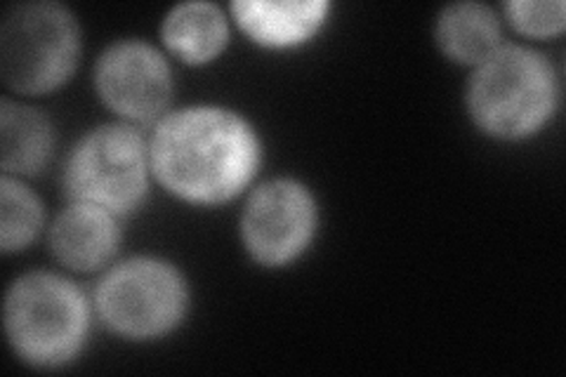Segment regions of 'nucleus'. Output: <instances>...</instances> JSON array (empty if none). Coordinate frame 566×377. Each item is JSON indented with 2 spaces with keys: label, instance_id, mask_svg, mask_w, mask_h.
<instances>
[{
  "label": "nucleus",
  "instance_id": "f257e3e1",
  "mask_svg": "<svg viewBox=\"0 0 566 377\" xmlns=\"http://www.w3.org/2000/svg\"><path fill=\"white\" fill-rule=\"evenodd\" d=\"M258 164L260 145L251 125L216 106L170 114L151 139L158 182L193 203L232 199L251 182Z\"/></svg>",
  "mask_w": 566,
  "mask_h": 377
},
{
  "label": "nucleus",
  "instance_id": "f03ea898",
  "mask_svg": "<svg viewBox=\"0 0 566 377\" xmlns=\"http://www.w3.org/2000/svg\"><path fill=\"white\" fill-rule=\"evenodd\" d=\"M557 102L555 71L538 52L505 45L489 55L468 87L470 114L482 130L517 139L536 133Z\"/></svg>",
  "mask_w": 566,
  "mask_h": 377
},
{
  "label": "nucleus",
  "instance_id": "7ed1b4c3",
  "mask_svg": "<svg viewBox=\"0 0 566 377\" xmlns=\"http://www.w3.org/2000/svg\"><path fill=\"white\" fill-rule=\"evenodd\" d=\"M6 331L24 362L60 366L83 345L87 302L76 285L62 276L27 274L8 291Z\"/></svg>",
  "mask_w": 566,
  "mask_h": 377
},
{
  "label": "nucleus",
  "instance_id": "20e7f679",
  "mask_svg": "<svg viewBox=\"0 0 566 377\" xmlns=\"http://www.w3.org/2000/svg\"><path fill=\"white\" fill-rule=\"evenodd\" d=\"M78 45L76 20L62 6H14L0 27V74L17 93H48L71 76Z\"/></svg>",
  "mask_w": 566,
  "mask_h": 377
},
{
  "label": "nucleus",
  "instance_id": "39448f33",
  "mask_svg": "<svg viewBox=\"0 0 566 377\" xmlns=\"http://www.w3.org/2000/svg\"><path fill=\"white\" fill-rule=\"evenodd\" d=\"M66 191L76 203L126 214L147 191L145 142L128 125H104L85 135L66 164Z\"/></svg>",
  "mask_w": 566,
  "mask_h": 377
},
{
  "label": "nucleus",
  "instance_id": "423d86ee",
  "mask_svg": "<svg viewBox=\"0 0 566 377\" xmlns=\"http://www.w3.org/2000/svg\"><path fill=\"white\" fill-rule=\"evenodd\" d=\"M187 307V291L175 266L137 258L118 264L97 289L102 321L126 337H156L177 326Z\"/></svg>",
  "mask_w": 566,
  "mask_h": 377
},
{
  "label": "nucleus",
  "instance_id": "0eeeda50",
  "mask_svg": "<svg viewBox=\"0 0 566 377\" xmlns=\"http://www.w3.org/2000/svg\"><path fill=\"white\" fill-rule=\"evenodd\" d=\"M314 222L316 208L310 191L291 179H274L248 199L243 241L258 262L286 264L310 243Z\"/></svg>",
  "mask_w": 566,
  "mask_h": 377
},
{
  "label": "nucleus",
  "instance_id": "6e6552de",
  "mask_svg": "<svg viewBox=\"0 0 566 377\" xmlns=\"http://www.w3.org/2000/svg\"><path fill=\"white\" fill-rule=\"evenodd\" d=\"M95 83L102 100L120 116L151 121L161 114L172 93L166 60L137 41L116 43L97 62Z\"/></svg>",
  "mask_w": 566,
  "mask_h": 377
},
{
  "label": "nucleus",
  "instance_id": "1a4fd4ad",
  "mask_svg": "<svg viewBox=\"0 0 566 377\" xmlns=\"http://www.w3.org/2000/svg\"><path fill=\"white\" fill-rule=\"evenodd\" d=\"M118 227L109 210L74 203L66 208L50 233L52 253L57 260L78 272H91L102 266L118 248Z\"/></svg>",
  "mask_w": 566,
  "mask_h": 377
},
{
  "label": "nucleus",
  "instance_id": "9d476101",
  "mask_svg": "<svg viewBox=\"0 0 566 377\" xmlns=\"http://www.w3.org/2000/svg\"><path fill=\"white\" fill-rule=\"evenodd\" d=\"M328 6L324 3H253V0H243L234 3L232 12L241 29L253 35L258 43L264 45H295L312 35L318 24L324 22Z\"/></svg>",
  "mask_w": 566,
  "mask_h": 377
},
{
  "label": "nucleus",
  "instance_id": "9b49d317",
  "mask_svg": "<svg viewBox=\"0 0 566 377\" xmlns=\"http://www.w3.org/2000/svg\"><path fill=\"white\" fill-rule=\"evenodd\" d=\"M0 149H3V170L33 175L43 170L52 151V130L48 118L14 102L0 106Z\"/></svg>",
  "mask_w": 566,
  "mask_h": 377
},
{
  "label": "nucleus",
  "instance_id": "f8f14e48",
  "mask_svg": "<svg viewBox=\"0 0 566 377\" xmlns=\"http://www.w3.org/2000/svg\"><path fill=\"white\" fill-rule=\"evenodd\" d=\"M499 20L482 3H455L439 14L437 41L458 62L482 64L499 50Z\"/></svg>",
  "mask_w": 566,
  "mask_h": 377
},
{
  "label": "nucleus",
  "instance_id": "ddd939ff",
  "mask_svg": "<svg viewBox=\"0 0 566 377\" xmlns=\"http://www.w3.org/2000/svg\"><path fill=\"white\" fill-rule=\"evenodd\" d=\"M166 45L187 62H208L227 43V20L212 3L177 6L164 24Z\"/></svg>",
  "mask_w": 566,
  "mask_h": 377
},
{
  "label": "nucleus",
  "instance_id": "4468645a",
  "mask_svg": "<svg viewBox=\"0 0 566 377\" xmlns=\"http://www.w3.org/2000/svg\"><path fill=\"white\" fill-rule=\"evenodd\" d=\"M43 220L41 201L12 177L0 182V243L6 253L31 243Z\"/></svg>",
  "mask_w": 566,
  "mask_h": 377
},
{
  "label": "nucleus",
  "instance_id": "2eb2a0df",
  "mask_svg": "<svg viewBox=\"0 0 566 377\" xmlns=\"http://www.w3.org/2000/svg\"><path fill=\"white\" fill-rule=\"evenodd\" d=\"M512 24L528 35H553L564 29V3L562 0H512L505 6Z\"/></svg>",
  "mask_w": 566,
  "mask_h": 377
}]
</instances>
